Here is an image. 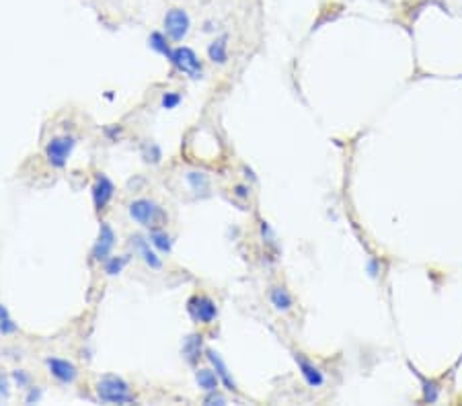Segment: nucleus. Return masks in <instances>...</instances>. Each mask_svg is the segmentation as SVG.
<instances>
[{"label":"nucleus","mask_w":462,"mask_h":406,"mask_svg":"<svg viewBox=\"0 0 462 406\" xmlns=\"http://www.w3.org/2000/svg\"><path fill=\"white\" fill-rule=\"evenodd\" d=\"M46 367H48L49 376L62 386H73L78 380V367L68 359L48 357L46 359Z\"/></svg>","instance_id":"nucleus-8"},{"label":"nucleus","mask_w":462,"mask_h":406,"mask_svg":"<svg viewBox=\"0 0 462 406\" xmlns=\"http://www.w3.org/2000/svg\"><path fill=\"white\" fill-rule=\"evenodd\" d=\"M204 357L210 361V365H212V367H214V372L218 374L220 382L226 386V390H230V392H239V386H237V382H235V378H232V374H230L228 365L224 363V359L220 357V353H216L214 349H206Z\"/></svg>","instance_id":"nucleus-12"},{"label":"nucleus","mask_w":462,"mask_h":406,"mask_svg":"<svg viewBox=\"0 0 462 406\" xmlns=\"http://www.w3.org/2000/svg\"><path fill=\"white\" fill-rule=\"evenodd\" d=\"M409 367H411V372H413L415 376L419 378V382H421V402H425V405H436L439 400V396H442V383H439L438 380H432V378L421 376L413 365H409Z\"/></svg>","instance_id":"nucleus-14"},{"label":"nucleus","mask_w":462,"mask_h":406,"mask_svg":"<svg viewBox=\"0 0 462 406\" xmlns=\"http://www.w3.org/2000/svg\"><path fill=\"white\" fill-rule=\"evenodd\" d=\"M183 357L189 365H195L199 357H204L206 349H204V336L201 335H189L187 338H183Z\"/></svg>","instance_id":"nucleus-15"},{"label":"nucleus","mask_w":462,"mask_h":406,"mask_svg":"<svg viewBox=\"0 0 462 406\" xmlns=\"http://www.w3.org/2000/svg\"><path fill=\"white\" fill-rule=\"evenodd\" d=\"M169 42L170 39L167 37V33H161V31H152L150 37H148V46H150V49H154L156 53L165 56L167 60H170V53H173Z\"/></svg>","instance_id":"nucleus-19"},{"label":"nucleus","mask_w":462,"mask_h":406,"mask_svg":"<svg viewBox=\"0 0 462 406\" xmlns=\"http://www.w3.org/2000/svg\"><path fill=\"white\" fill-rule=\"evenodd\" d=\"M228 42H230V37L224 33L208 46V58H210L212 64H218V66L228 64Z\"/></svg>","instance_id":"nucleus-17"},{"label":"nucleus","mask_w":462,"mask_h":406,"mask_svg":"<svg viewBox=\"0 0 462 406\" xmlns=\"http://www.w3.org/2000/svg\"><path fill=\"white\" fill-rule=\"evenodd\" d=\"M130 246L132 250L146 263V267L154 269V271H161L163 269V259L158 257V250L152 246V242L144 239L142 234H132L130 236Z\"/></svg>","instance_id":"nucleus-10"},{"label":"nucleus","mask_w":462,"mask_h":406,"mask_svg":"<svg viewBox=\"0 0 462 406\" xmlns=\"http://www.w3.org/2000/svg\"><path fill=\"white\" fill-rule=\"evenodd\" d=\"M163 25H165V33H167L170 42H183L187 37L189 29H192V19H189L185 8L173 6L167 11Z\"/></svg>","instance_id":"nucleus-5"},{"label":"nucleus","mask_w":462,"mask_h":406,"mask_svg":"<svg viewBox=\"0 0 462 406\" xmlns=\"http://www.w3.org/2000/svg\"><path fill=\"white\" fill-rule=\"evenodd\" d=\"M127 263H130V255H122V257H113L111 255L107 261H103V271H105V275L116 277V275L122 273Z\"/></svg>","instance_id":"nucleus-21"},{"label":"nucleus","mask_w":462,"mask_h":406,"mask_svg":"<svg viewBox=\"0 0 462 406\" xmlns=\"http://www.w3.org/2000/svg\"><path fill=\"white\" fill-rule=\"evenodd\" d=\"M13 380H15V383H17L19 388H23V390H27V388L31 386V376H29L25 369H15V372H13Z\"/></svg>","instance_id":"nucleus-26"},{"label":"nucleus","mask_w":462,"mask_h":406,"mask_svg":"<svg viewBox=\"0 0 462 406\" xmlns=\"http://www.w3.org/2000/svg\"><path fill=\"white\" fill-rule=\"evenodd\" d=\"M195 382L199 386V390H204V392H214V390H218L220 378L218 374L214 372V367H199V369L195 372Z\"/></svg>","instance_id":"nucleus-18"},{"label":"nucleus","mask_w":462,"mask_h":406,"mask_svg":"<svg viewBox=\"0 0 462 406\" xmlns=\"http://www.w3.org/2000/svg\"><path fill=\"white\" fill-rule=\"evenodd\" d=\"M187 312L197 324H212L218 318V306L212 298L195 293L187 300Z\"/></svg>","instance_id":"nucleus-6"},{"label":"nucleus","mask_w":462,"mask_h":406,"mask_svg":"<svg viewBox=\"0 0 462 406\" xmlns=\"http://www.w3.org/2000/svg\"><path fill=\"white\" fill-rule=\"evenodd\" d=\"M204 405H226V398L218 394V390H214V392H206V396H204Z\"/></svg>","instance_id":"nucleus-28"},{"label":"nucleus","mask_w":462,"mask_h":406,"mask_svg":"<svg viewBox=\"0 0 462 406\" xmlns=\"http://www.w3.org/2000/svg\"><path fill=\"white\" fill-rule=\"evenodd\" d=\"M268 300L273 306V310L280 312V314H288L294 308V296L288 291V287L282 286V284L269 287Z\"/></svg>","instance_id":"nucleus-13"},{"label":"nucleus","mask_w":462,"mask_h":406,"mask_svg":"<svg viewBox=\"0 0 462 406\" xmlns=\"http://www.w3.org/2000/svg\"><path fill=\"white\" fill-rule=\"evenodd\" d=\"M97 398L107 405H130L136 402L132 386L120 376L107 374L97 382Z\"/></svg>","instance_id":"nucleus-2"},{"label":"nucleus","mask_w":462,"mask_h":406,"mask_svg":"<svg viewBox=\"0 0 462 406\" xmlns=\"http://www.w3.org/2000/svg\"><path fill=\"white\" fill-rule=\"evenodd\" d=\"M366 273H368L372 279L378 277V273H380V261H378L376 257H370V259L366 261Z\"/></svg>","instance_id":"nucleus-27"},{"label":"nucleus","mask_w":462,"mask_h":406,"mask_svg":"<svg viewBox=\"0 0 462 406\" xmlns=\"http://www.w3.org/2000/svg\"><path fill=\"white\" fill-rule=\"evenodd\" d=\"M294 361H296V365H298V372H300L302 380L306 382L308 388L318 390V388H323V386H325V374H323V369L316 365L315 361H311V359L306 357L304 353H300V351H296V353H294Z\"/></svg>","instance_id":"nucleus-9"},{"label":"nucleus","mask_w":462,"mask_h":406,"mask_svg":"<svg viewBox=\"0 0 462 406\" xmlns=\"http://www.w3.org/2000/svg\"><path fill=\"white\" fill-rule=\"evenodd\" d=\"M120 134H122V127H118V125L116 127H105V136L111 138V140H113V136H120Z\"/></svg>","instance_id":"nucleus-32"},{"label":"nucleus","mask_w":462,"mask_h":406,"mask_svg":"<svg viewBox=\"0 0 462 406\" xmlns=\"http://www.w3.org/2000/svg\"><path fill=\"white\" fill-rule=\"evenodd\" d=\"M185 183L189 185V189L197 195V197H208L210 195V177L201 170H187L185 172Z\"/></svg>","instance_id":"nucleus-16"},{"label":"nucleus","mask_w":462,"mask_h":406,"mask_svg":"<svg viewBox=\"0 0 462 406\" xmlns=\"http://www.w3.org/2000/svg\"><path fill=\"white\" fill-rule=\"evenodd\" d=\"M91 193H93L95 210L101 214V212L109 205V201L113 199L116 185H113V181H111L105 172H97V175H95V183H93V187H91Z\"/></svg>","instance_id":"nucleus-11"},{"label":"nucleus","mask_w":462,"mask_h":406,"mask_svg":"<svg viewBox=\"0 0 462 406\" xmlns=\"http://www.w3.org/2000/svg\"><path fill=\"white\" fill-rule=\"evenodd\" d=\"M118 242V236H116V230L111 228V224L107 222H101L99 226V236L93 244V250H91V261L93 263H103L111 257L113 253V246Z\"/></svg>","instance_id":"nucleus-7"},{"label":"nucleus","mask_w":462,"mask_h":406,"mask_svg":"<svg viewBox=\"0 0 462 406\" xmlns=\"http://www.w3.org/2000/svg\"><path fill=\"white\" fill-rule=\"evenodd\" d=\"M169 62L177 68V70L187 74V76L194 78V80L204 78V66H201V60L197 58V53H195L194 49L187 48V46H179V48L173 49Z\"/></svg>","instance_id":"nucleus-4"},{"label":"nucleus","mask_w":462,"mask_h":406,"mask_svg":"<svg viewBox=\"0 0 462 406\" xmlns=\"http://www.w3.org/2000/svg\"><path fill=\"white\" fill-rule=\"evenodd\" d=\"M148 240L152 242V246L158 250V253H163V255H169L170 250H173V239H170V234H167L163 228H156V230H150V236Z\"/></svg>","instance_id":"nucleus-20"},{"label":"nucleus","mask_w":462,"mask_h":406,"mask_svg":"<svg viewBox=\"0 0 462 406\" xmlns=\"http://www.w3.org/2000/svg\"><path fill=\"white\" fill-rule=\"evenodd\" d=\"M232 195H235L237 199H249L251 187H249V185H235V187H232Z\"/></svg>","instance_id":"nucleus-31"},{"label":"nucleus","mask_w":462,"mask_h":406,"mask_svg":"<svg viewBox=\"0 0 462 406\" xmlns=\"http://www.w3.org/2000/svg\"><path fill=\"white\" fill-rule=\"evenodd\" d=\"M17 331H19L17 322L11 318V314L6 310V306L0 304V333H2V335H15Z\"/></svg>","instance_id":"nucleus-22"},{"label":"nucleus","mask_w":462,"mask_h":406,"mask_svg":"<svg viewBox=\"0 0 462 406\" xmlns=\"http://www.w3.org/2000/svg\"><path fill=\"white\" fill-rule=\"evenodd\" d=\"M8 394H11V380L6 374L0 372V400H6Z\"/></svg>","instance_id":"nucleus-29"},{"label":"nucleus","mask_w":462,"mask_h":406,"mask_svg":"<svg viewBox=\"0 0 462 406\" xmlns=\"http://www.w3.org/2000/svg\"><path fill=\"white\" fill-rule=\"evenodd\" d=\"M74 148H76V138L70 134H62V136H54L49 138V142L46 144V160L49 167L54 168H64L68 158L73 156Z\"/></svg>","instance_id":"nucleus-3"},{"label":"nucleus","mask_w":462,"mask_h":406,"mask_svg":"<svg viewBox=\"0 0 462 406\" xmlns=\"http://www.w3.org/2000/svg\"><path fill=\"white\" fill-rule=\"evenodd\" d=\"M42 400V390L39 388H27V396H25V402L27 405H33V402H39Z\"/></svg>","instance_id":"nucleus-30"},{"label":"nucleus","mask_w":462,"mask_h":406,"mask_svg":"<svg viewBox=\"0 0 462 406\" xmlns=\"http://www.w3.org/2000/svg\"><path fill=\"white\" fill-rule=\"evenodd\" d=\"M259 230H261V239H263V244L269 246L275 255L280 253V244H277V236H275V232L271 230V226H269L268 222H261V226H259Z\"/></svg>","instance_id":"nucleus-23"},{"label":"nucleus","mask_w":462,"mask_h":406,"mask_svg":"<svg viewBox=\"0 0 462 406\" xmlns=\"http://www.w3.org/2000/svg\"><path fill=\"white\" fill-rule=\"evenodd\" d=\"M142 158H144L146 163H150V165H158L161 158H163L161 148H158L154 142L144 144V148H142Z\"/></svg>","instance_id":"nucleus-24"},{"label":"nucleus","mask_w":462,"mask_h":406,"mask_svg":"<svg viewBox=\"0 0 462 406\" xmlns=\"http://www.w3.org/2000/svg\"><path fill=\"white\" fill-rule=\"evenodd\" d=\"M179 103H181V95L177 93V91H169V93H165L163 99H161V107L163 109H175V107H179Z\"/></svg>","instance_id":"nucleus-25"},{"label":"nucleus","mask_w":462,"mask_h":406,"mask_svg":"<svg viewBox=\"0 0 462 406\" xmlns=\"http://www.w3.org/2000/svg\"><path fill=\"white\" fill-rule=\"evenodd\" d=\"M127 212L136 224H140L142 228H148V230L163 228L169 222V215L165 212V208L161 203H156L154 199H146V197L134 199L127 205Z\"/></svg>","instance_id":"nucleus-1"}]
</instances>
